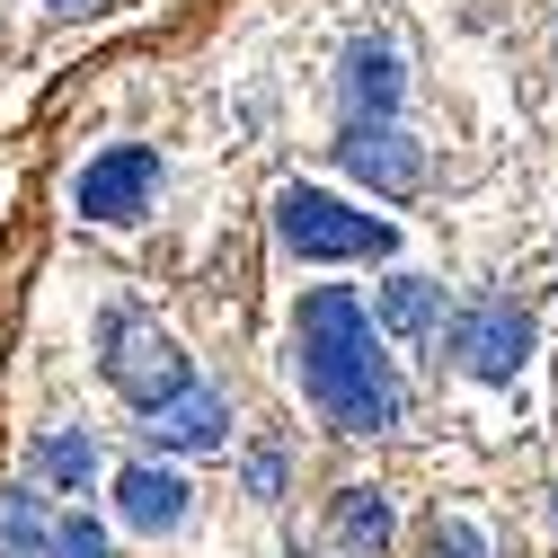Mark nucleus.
Segmentation results:
<instances>
[{"instance_id": "nucleus-14", "label": "nucleus", "mask_w": 558, "mask_h": 558, "mask_svg": "<svg viewBox=\"0 0 558 558\" xmlns=\"http://www.w3.org/2000/svg\"><path fill=\"white\" fill-rule=\"evenodd\" d=\"M45 558H116V541H107V523H89V514H53Z\"/></svg>"}, {"instance_id": "nucleus-6", "label": "nucleus", "mask_w": 558, "mask_h": 558, "mask_svg": "<svg viewBox=\"0 0 558 558\" xmlns=\"http://www.w3.org/2000/svg\"><path fill=\"white\" fill-rule=\"evenodd\" d=\"M337 160L355 169L373 195H416V186H426V143L399 133V116H345Z\"/></svg>"}, {"instance_id": "nucleus-11", "label": "nucleus", "mask_w": 558, "mask_h": 558, "mask_svg": "<svg viewBox=\"0 0 558 558\" xmlns=\"http://www.w3.org/2000/svg\"><path fill=\"white\" fill-rule=\"evenodd\" d=\"M36 478L62 487V497H89V478H98V444L81 426H45L36 435Z\"/></svg>"}, {"instance_id": "nucleus-9", "label": "nucleus", "mask_w": 558, "mask_h": 558, "mask_svg": "<svg viewBox=\"0 0 558 558\" xmlns=\"http://www.w3.org/2000/svg\"><path fill=\"white\" fill-rule=\"evenodd\" d=\"M399 98H408L399 53L381 36H355V45H345V107H355V116H399Z\"/></svg>"}, {"instance_id": "nucleus-12", "label": "nucleus", "mask_w": 558, "mask_h": 558, "mask_svg": "<svg viewBox=\"0 0 558 558\" xmlns=\"http://www.w3.org/2000/svg\"><path fill=\"white\" fill-rule=\"evenodd\" d=\"M337 549L345 558H381L390 549V497L381 487H337Z\"/></svg>"}, {"instance_id": "nucleus-10", "label": "nucleus", "mask_w": 558, "mask_h": 558, "mask_svg": "<svg viewBox=\"0 0 558 558\" xmlns=\"http://www.w3.org/2000/svg\"><path fill=\"white\" fill-rule=\"evenodd\" d=\"M373 319L390 337H408V345H426L444 328V284H435V275H390V284L373 293Z\"/></svg>"}, {"instance_id": "nucleus-13", "label": "nucleus", "mask_w": 558, "mask_h": 558, "mask_svg": "<svg viewBox=\"0 0 558 558\" xmlns=\"http://www.w3.org/2000/svg\"><path fill=\"white\" fill-rule=\"evenodd\" d=\"M45 532H53V506L36 487H0V558H45Z\"/></svg>"}, {"instance_id": "nucleus-2", "label": "nucleus", "mask_w": 558, "mask_h": 558, "mask_svg": "<svg viewBox=\"0 0 558 558\" xmlns=\"http://www.w3.org/2000/svg\"><path fill=\"white\" fill-rule=\"evenodd\" d=\"M98 373H107V390H124L133 408H160L169 390L195 381L186 345H178L143 302H107V319H98Z\"/></svg>"}, {"instance_id": "nucleus-4", "label": "nucleus", "mask_w": 558, "mask_h": 558, "mask_svg": "<svg viewBox=\"0 0 558 558\" xmlns=\"http://www.w3.org/2000/svg\"><path fill=\"white\" fill-rule=\"evenodd\" d=\"M444 355L470 373V381H514L532 364V319L514 302H461L452 328H444Z\"/></svg>"}, {"instance_id": "nucleus-15", "label": "nucleus", "mask_w": 558, "mask_h": 558, "mask_svg": "<svg viewBox=\"0 0 558 558\" xmlns=\"http://www.w3.org/2000/svg\"><path fill=\"white\" fill-rule=\"evenodd\" d=\"M426 558H487V532L452 514V523H435V549H426Z\"/></svg>"}, {"instance_id": "nucleus-3", "label": "nucleus", "mask_w": 558, "mask_h": 558, "mask_svg": "<svg viewBox=\"0 0 558 558\" xmlns=\"http://www.w3.org/2000/svg\"><path fill=\"white\" fill-rule=\"evenodd\" d=\"M275 240L311 266H345V257H390L399 248V222L381 214H355V204H337L328 186H284L275 195Z\"/></svg>"}, {"instance_id": "nucleus-1", "label": "nucleus", "mask_w": 558, "mask_h": 558, "mask_svg": "<svg viewBox=\"0 0 558 558\" xmlns=\"http://www.w3.org/2000/svg\"><path fill=\"white\" fill-rule=\"evenodd\" d=\"M293 381L319 408V426H337V435H390L399 408H408V390H399V373L381 355V319L345 284L302 293V311H293Z\"/></svg>"}, {"instance_id": "nucleus-7", "label": "nucleus", "mask_w": 558, "mask_h": 558, "mask_svg": "<svg viewBox=\"0 0 558 558\" xmlns=\"http://www.w3.org/2000/svg\"><path fill=\"white\" fill-rule=\"evenodd\" d=\"M143 444L151 452H222L231 444V399L204 390V381L169 390L160 408H143Z\"/></svg>"}, {"instance_id": "nucleus-16", "label": "nucleus", "mask_w": 558, "mask_h": 558, "mask_svg": "<svg viewBox=\"0 0 558 558\" xmlns=\"http://www.w3.org/2000/svg\"><path fill=\"white\" fill-rule=\"evenodd\" d=\"M248 487H257V497H284V452H275V444L248 452Z\"/></svg>"}, {"instance_id": "nucleus-17", "label": "nucleus", "mask_w": 558, "mask_h": 558, "mask_svg": "<svg viewBox=\"0 0 558 558\" xmlns=\"http://www.w3.org/2000/svg\"><path fill=\"white\" fill-rule=\"evenodd\" d=\"M45 10H62V19H72V10H98V0H45Z\"/></svg>"}, {"instance_id": "nucleus-5", "label": "nucleus", "mask_w": 558, "mask_h": 558, "mask_svg": "<svg viewBox=\"0 0 558 558\" xmlns=\"http://www.w3.org/2000/svg\"><path fill=\"white\" fill-rule=\"evenodd\" d=\"M151 195H160V151L151 143H116V151H98L72 178V204H81L89 222H143Z\"/></svg>"}, {"instance_id": "nucleus-8", "label": "nucleus", "mask_w": 558, "mask_h": 558, "mask_svg": "<svg viewBox=\"0 0 558 558\" xmlns=\"http://www.w3.org/2000/svg\"><path fill=\"white\" fill-rule=\"evenodd\" d=\"M116 514H124L133 532H178V523L195 514V487H186L178 470H160V461H124V470H116Z\"/></svg>"}]
</instances>
